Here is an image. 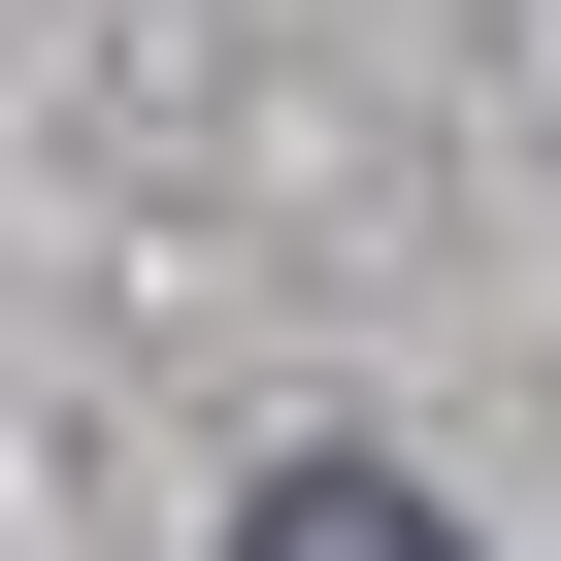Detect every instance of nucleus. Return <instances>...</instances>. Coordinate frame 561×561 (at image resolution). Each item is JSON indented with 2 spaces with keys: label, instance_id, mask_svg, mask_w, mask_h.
<instances>
[{
  "label": "nucleus",
  "instance_id": "1",
  "mask_svg": "<svg viewBox=\"0 0 561 561\" xmlns=\"http://www.w3.org/2000/svg\"><path fill=\"white\" fill-rule=\"evenodd\" d=\"M231 561H462V528H430L397 462H264V495H231Z\"/></svg>",
  "mask_w": 561,
  "mask_h": 561
}]
</instances>
